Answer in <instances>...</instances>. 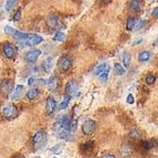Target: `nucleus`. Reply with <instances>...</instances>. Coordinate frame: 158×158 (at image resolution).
<instances>
[{
	"label": "nucleus",
	"instance_id": "nucleus-33",
	"mask_svg": "<svg viewBox=\"0 0 158 158\" xmlns=\"http://www.w3.org/2000/svg\"><path fill=\"white\" fill-rule=\"evenodd\" d=\"M156 82V76L152 75V74H150L146 77V83L148 85H152Z\"/></svg>",
	"mask_w": 158,
	"mask_h": 158
},
{
	"label": "nucleus",
	"instance_id": "nucleus-25",
	"mask_svg": "<svg viewBox=\"0 0 158 158\" xmlns=\"http://www.w3.org/2000/svg\"><path fill=\"white\" fill-rule=\"evenodd\" d=\"M114 71H116V73L118 74V75H124L125 74V69H124V67H123V65L121 64H118V63H116L114 64Z\"/></svg>",
	"mask_w": 158,
	"mask_h": 158
},
{
	"label": "nucleus",
	"instance_id": "nucleus-19",
	"mask_svg": "<svg viewBox=\"0 0 158 158\" xmlns=\"http://www.w3.org/2000/svg\"><path fill=\"white\" fill-rule=\"evenodd\" d=\"M19 3V0H7L6 5H5V10L7 12L12 11V10L17 6Z\"/></svg>",
	"mask_w": 158,
	"mask_h": 158
},
{
	"label": "nucleus",
	"instance_id": "nucleus-10",
	"mask_svg": "<svg viewBox=\"0 0 158 158\" xmlns=\"http://www.w3.org/2000/svg\"><path fill=\"white\" fill-rule=\"evenodd\" d=\"M24 91H25V87L22 85V84H19L17 85L15 88L13 89L12 92H10V99L12 100V102H15V100H19L23 94H24Z\"/></svg>",
	"mask_w": 158,
	"mask_h": 158
},
{
	"label": "nucleus",
	"instance_id": "nucleus-14",
	"mask_svg": "<svg viewBox=\"0 0 158 158\" xmlns=\"http://www.w3.org/2000/svg\"><path fill=\"white\" fill-rule=\"evenodd\" d=\"M59 124H60V126H62L64 129H65V130L72 131V126H73V124H72V120H71V119L69 118V117L64 116V117L60 119Z\"/></svg>",
	"mask_w": 158,
	"mask_h": 158
},
{
	"label": "nucleus",
	"instance_id": "nucleus-13",
	"mask_svg": "<svg viewBox=\"0 0 158 158\" xmlns=\"http://www.w3.org/2000/svg\"><path fill=\"white\" fill-rule=\"evenodd\" d=\"M3 53L6 58L11 59L14 57V55H15V48L11 44H6L3 47Z\"/></svg>",
	"mask_w": 158,
	"mask_h": 158
},
{
	"label": "nucleus",
	"instance_id": "nucleus-31",
	"mask_svg": "<svg viewBox=\"0 0 158 158\" xmlns=\"http://www.w3.org/2000/svg\"><path fill=\"white\" fill-rule=\"evenodd\" d=\"M142 147L144 148L145 150L149 151L151 149H152L154 146H153V141L152 140H145L142 142Z\"/></svg>",
	"mask_w": 158,
	"mask_h": 158
},
{
	"label": "nucleus",
	"instance_id": "nucleus-40",
	"mask_svg": "<svg viewBox=\"0 0 158 158\" xmlns=\"http://www.w3.org/2000/svg\"><path fill=\"white\" fill-rule=\"evenodd\" d=\"M102 157H111V158H114V155H113L112 153H107L106 155H102Z\"/></svg>",
	"mask_w": 158,
	"mask_h": 158
},
{
	"label": "nucleus",
	"instance_id": "nucleus-8",
	"mask_svg": "<svg viewBox=\"0 0 158 158\" xmlns=\"http://www.w3.org/2000/svg\"><path fill=\"white\" fill-rule=\"evenodd\" d=\"M42 51L39 49H32L27 51L25 55V59L27 63H31V64H34L37 62V60L39 59V57L41 56Z\"/></svg>",
	"mask_w": 158,
	"mask_h": 158
},
{
	"label": "nucleus",
	"instance_id": "nucleus-38",
	"mask_svg": "<svg viewBox=\"0 0 158 158\" xmlns=\"http://www.w3.org/2000/svg\"><path fill=\"white\" fill-rule=\"evenodd\" d=\"M21 10L19 9L18 10H16V12H15V14L13 15V20L14 21H19L20 19H21Z\"/></svg>",
	"mask_w": 158,
	"mask_h": 158
},
{
	"label": "nucleus",
	"instance_id": "nucleus-3",
	"mask_svg": "<svg viewBox=\"0 0 158 158\" xmlns=\"http://www.w3.org/2000/svg\"><path fill=\"white\" fill-rule=\"evenodd\" d=\"M13 88V82L10 80L4 79L0 81V96L6 98L10 95Z\"/></svg>",
	"mask_w": 158,
	"mask_h": 158
},
{
	"label": "nucleus",
	"instance_id": "nucleus-17",
	"mask_svg": "<svg viewBox=\"0 0 158 158\" xmlns=\"http://www.w3.org/2000/svg\"><path fill=\"white\" fill-rule=\"evenodd\" d=\"M142 8V2L140 0H131L130 5H129V9L133 12H137Z\"/></svg>",
	"mask_w": 158,
	"mask_h": 158
},
{
	"label": "nucleus",
	"instance_id": "nucleus-27",
	"mask_svg": "<svg viewBox=\"0 0 158 158\" xmlns=\"http://www.w3.org/2000/svg\"><path fill=\"white\" fill-rule=\"evenodd\" d=\"M48 22L50 27H57L59 24V18L56 15H54V14H51V15H49V17H48Z\"/></svg>",
	"mask_w": 158,
	"mask_h": 158
},
{
	"label": "nucleus",
	"instance_id": "nucleus-18",
	"mask_svg": "<svg viewBox=\"0 0 158 158\" xmlns=\"http://www.w3.org/2000/svg\"><path fill=\"white\" fill-rule=\"evenodd\" d=\"M40 95V90L37 89V88H31V90H28L26 94V97L27 99L30 100H33L35 99L36 98H38Z\"/></svg>",
	"mask_w": 158,
	"mask_h": 158
},
{
	"label": "nucleus",
	"instance_id": "nucleus-7",
	"mask_svg": "<svg viewBox=\"0 0 158 158\" xmlns=\"http://www.w3.org/2000/svg\"><path fill=\"white\" fill-rule=\"evenodd\" d=\"M47 139V134L44 131H38L32 137V143L35 148H40L45 144Z\"/></svg>",
	"mask_w": 158,
	"mask_h": 158
},
{
	"label": "nucleus",
	"instance_id": "nucleus-9",
	"mask_svg": "<svg viewBox=\"0 0 158 158\" xmlns=\"http://www.w3.org/2000/svg\"><path fill=\"white\" fill-rule=\"evenodd\" d=\"M72 65V60L68 56H64L63 58L60 60L59 63V68L62 72H66L69 70V68Z\"/></svg>",
	"mask_w": 158,
	"mask_h": 158
},
{
	"label": "nucleus",
	"instance_id": "nucleus-34",
	"mask_svg": "<svg viewBox=\"0 0 158 158\" xmlns=\"http://www.w3.org/2000/svg\"><path fill=\"white\" fill-rule=\"evenodd\" d=\"M50 151L54 153V154H57V155H59L62 153L63 152V147L61 145H57V146H54L52 149H50Z\"/></svg>",
	"mask_w": 158,
	"mask_h": 158
},
{
	"label": "nucleus",
	"instance_id": "nucleus-32",
	"mask_svg": "<svg viewBox=\"0 0 158 158\" xmlns=\"http://www.w3.org/2000/svg\"><path fill=\"white\" fill-rule=\"evenodd\" d=\"M109 73H110V68L106 69L105 71H103L102 73H100L98 75V78L100 81H107L108 80V77H109Z\"/></svg>",
	"mask_w": 158,
	"mask_h": 158
},
{
	"label": "nucleus",
	"instance_id": "nucleus-24",
	"mask_svg": "<svg viewBox=\"0 0 158 158\" xmlns=\"http://www.w3.org/2000/svg\"><path fill=\"white\" fill-rule=\"evenodd\" d=\"M108 68H110V65H109L108 64H106V63H103V64H99V65L95 69V75L98 76L100 73H102L103 71H105V70L108 69Z\"/></svg>",
	"mask_w": 158,
	"mask_h": 158
},
{
	"label": "nucleus",
	"instance_id": "nucleus-2",
	"mask_svg": "<svg viewBox=\"0 0 158 158\" xmlns=\"http://www.w3.org/2000/svg\"><path fill=\"white\" fill-rule=\"evenodd\" d=\"M4 31H5V33L7 35L10 36L13 39L19 40V41H24L27 38V33H25L23 31H20L16 30V28L10 27V26H5Z\"/></svg>",
	"mask_w": 158,
	"mask_h": 158
},
{
	"label": "nucleus",
	"instance_id": "nucleus-21",
	"mask_svg": "<svg viewBox=\"0 0 158 158\" xmlns=\"http://www.w3.org/2000/svg\"><path fill=\"white\" fill-rule=\"evenodd\" d=\"M134 152L133 150V146H131L130 144H126L122 147L121 149V154L122 156H131Z\"/></svg>",
	"mask_w": 158,
	"mask_h": 158
},
{
	"label": "nucleus",
	"instance_id": "nucleus-15",
	"mask_svg": "<svg viewBox=\"0 0 158 158\" xmlns=\"http://www.w3.org/2000/svg\"><path fill=\"white\" fill-rule=\"evenodd\" d=\"M59 84H60V81H59L58 77L53 76L48 81V87L50 91H55L59 88Z\"/></svg>",
	"mask_w": 158,
	"mask_h": 158
},
{
	"label": "nucleus",
	"instance_id": "nucleus-28",
	"mask_svg": "<svg viewBox=\"0 0 158 158\" xmlns=\"http://www.w3.org/2000/svg\"><path fill=\"white\" fill-rule=\"evenodd\" d=\"M28 85H34V84H46L47 81L43 79H35V78H30L28 79Z\"/></svg>",
	"mask_w": 158,
	"mask_h": 158
},
{
	"label": "nucleus",
	"instance_id": "nucleus-23",
	"mask_svg": "<svg viewBox=\"0 0 158 158\" xmlns=\"http://www.w3.org/2000/svg\"><path fill=\"white\" fill-rule=\"evenodd\" d=\"M93 148H94V142H92V141L86 142V143H84V144H82V145L81 146V150L83 152H85V153L91 152V151L93 150Z\"/></svg>",
	"mask_w": 158,
	"mask_h": 158
},
{
	"label": "nucleus",
	"instance_id": "nucleus-16",
	"mask_svg": "<svg viewBox=\"0 0 158 158\" xmlns=\"http://www.w3.org/2000/svg\"><path fill=\"white\" fill-rule=\"evenodd\" d=\"M53 64H54V61L52 58H47L42 64V67L44 69V71L46 73H50L51 70L53 68Z\"/></svg>",
	"mask_w": 158,
	"mask_h": 158
},
{
	"label": "nucleus",
	"instance_id": "nucleus-5",
	"mask_svg": "<svg viewBox=\"0 0 158 158\" xmlns=\"http://www.w3.org/2000/svg\"><path fill=\"white\" fill-rule=\"evenodd\" d=\"M43 41H44V39H43V37H41L40 35L33 34V33H27V38L23 42L26 44V46L35 47V46L40 45L41 43H43Z\"/></svg>",
	"mask_w": 158,
	"mask_h": 158
},
{
	"label": "nucleus",
	"instance_id": "nucleus-20",
	"mask_svg": "<svg viewBox=\"0 0 158 158\" xmlns=\"http://www.w3.org/2000/svg\"><path fill=\"white\" fill-rule=\"evenodd\" d=\"M151 52L150 51H142L138 54V61L140 63H144V62H148L151 58Z\"/></svg>",
	"mask_w": 158,
	"mask_h": 158
},
{
	"label": "nucleus",
	"instance_id": "nucleus-39",
	"mask_svg": "<svg viewBox=\"0 0 158 158\" xmlns=\"http://www.w3.org/2000/svg\"><path fill=\"white\" fill-rule=\"evenodd\" d=\"M152 16L154 17V18H157L158 17V8L155 7L154 10H152Z\"/></svg>",
	"mask_w": 158,
	"mask_h": 158
},
{
	"label": "nucleus",
	"instance_id": "nucleus-11",
	"mask_svg": "<svg viewBox=\"0 0 158 158\" xmlns=\"http://www.w3.org/2000/svg\"><path fill=\"white\" fill-rule=\"evenodd\" d=\"M57 107V102L52 97H48L46 102V112L48 114H52Z\"/></svg>",
	"mask_w": 158,
	"mask_h": 158
},
{
	"label": "nucleus",
	"instance_id": "nucleus-26",
	"mask_svg": "<svg viewBox=\"0 0 158 158\" xmlns=\"http://www.w3.org/2000/svg\"><path fill=\"white\" fill-rule=\"evenodd\" d=\"M135 27V17H129L127 19L126 23V27L128 31H133Z\"/></svg>",
	"mask_w": 158,
	"mask_h": 158
},
{
	"label": "nucleus",
	"instance_id": "nucleus-35",
	"mask_svg": "<svg viewBox=\"0 0 158 158\" xmlns=\"http://www.w3.org/2000/svg\"><path fill=\"white\" fill-rule=\"evenodd\" d=\"M147 23H148L147 20H140L139 23L137 24V26L135 25L136 27H135V30H136V31H139V30H142V28H144V27L147 26Z\"/></svg>",
	"mask_w": 158,
	"mask_h": 158
},
{
	"label": "nucleus",
	"instance_id": "nucleus-1",
	"mask_svg": "<svg viewBox=\"0 0 158 158\" xmlns=\"http://www.w3.org/2000/svg\"><path fill=\"white\" fill-rule=\"evenodd\" d=\"M1 114H3V117L9 120H12L14 118H16L18 117V109L14 104H9L5 107H3Z\"/></svg>",
	"mask_w": 158,
	"mask_h": 158
},
{
	"label": "nucleus",
	"instance_id": "nucleus-6",
	"mask_svg": "<svg viewBox=\"0 0 158 158\" xmlns=\"http://www.w3.org/2000/svg\"><path fill=\"white\" fill-rule=\"evenodd\" d=\"M96 121H94L93 119H87L83 122L81 126V131L85 135H92L96 131Z\"/></svg>",
	"mask_w": 158,
	"mask_h": 158
},
{
	"label": "nucleus",
	"instance_id": "nucleus-41",
	"mask_svg": "<svg viewBox=\"0 0 158 158\" xmlns=\"http://www.w3.org/2000/svg\"><path fill=\"white\" fill-rule=\"evenodd\" d=\"M102 1L104 4H109V3L112 1V0H102Z\"/></svg>",
	"mask_w": 158,
	"mask_h": 158
},
{
	"label": "nucleus",
	"instance_id": "nucleus-4",
	"mask_svg": "<svg viewBox=\"0 0 158 158\" xmlns=\"http://www.w3.org/2000/svg\"><path fill=\"white\" fill-rule=\"evenodd\" d=\"M55 135H57V137H58V138L63 139V140H65V141H71V140L74 139V136H73L72 134L70 133V131L64 129L62 126H60L59 123L57 124V126H56Z\"/></svg>",
	"mask_w": 158,
	"mask_h": 158
},
{
	"label": "nucleus",
	"instance_id": "nucleus-37",
	"mask_svg": "<svg viewBox=\"0 0 158 158\" xmlns=\"http://www.w3.org/2000/svg\"><path fill=\"white\" fill-rule=\"evenodd\" d=\"M126 102H127V103H129V104H134V103H135V98H134V96H133L132 94H129V95L127 96Z\"/></svg>",
	"mask_w": 158,
	"mask_h": 158
},
{
	"label": "nucleus",
	"instance_id": "nucleus-36",
	"mask_svg": "<svg viewBox=\"0 0 158 158\" xmlns=\"http://www.w3.org/2000/svg\"><path fill=\"white\" fill-rule=\"evenodd\" d=\"M140 135H140V132L137 131V130H133V131L130 132V136H131L132 138L137 139V138L140 137Z\"/></svg>",
	"mask_w": 158,
	"mask_h": 158
},
{
	"label": "nucleus",
	"instance_id": "nucleus-12",
	"mask_svg": "<svg viewBox=\"0 0 158 158\" xmlns=\"http://www.w3.org/2000/svg\"><path fill=\"white\" fill-rule=\"evenodd\" d=\"M78 90V85L75 81H69L66 86H65V94L66 96H69L70 98H72Z\"/></svg>",
	"mask_w": 158,
	"mask_h": 158
},
{
	"label": "nucleus",
	"instance_id": "nucleus-22",
	"mask_svg": "<svg viewBox=\"0 0 158 158\" xmlns=\"http://www.w3.org/2000/svg\"><path fill=\"white\" fill-rule=\"evenodd\" d=\"M131 60H132V55L130 52L125 51L122 55V62L125 67H129L131 64Z\"/></svg>",
	"mask_w": 158,
	"mask_h": 158
},
{
	"label": "nucleus",
	"instance_id": "nucleus-30",
	"mask_svg": "<svg viewBox=\"0 0 158 158\" xmlns=\"http://www.w3.org/2000/svg\"><path fill=\"white\" fill-rule=\"evenodd\" d=\"M65 38H66L65 34L62 31L56 32V34L54 35V41H57V42H64Z\"/></svg>",
	"mask_w": 158,
	"mask_h": 158
},
{
	"label": "nucleus",
	"instance_id": "nucleus-29",
	"mask_svg": "<svg viewBox=\"0 0 158 158\" xmlns=\"http://www.w3.org/2000/svg\"><path fill=\"white\" fill-rule=\"evenodd\" d=\"M70 99H71V98H70L69 96H66V95H65L64 99L59 104V110H64V109H65V108L68 106V104H69Z\"/></svg>",
	"mask_w": 158,
	"mask_h": 158
}]
</instances>
